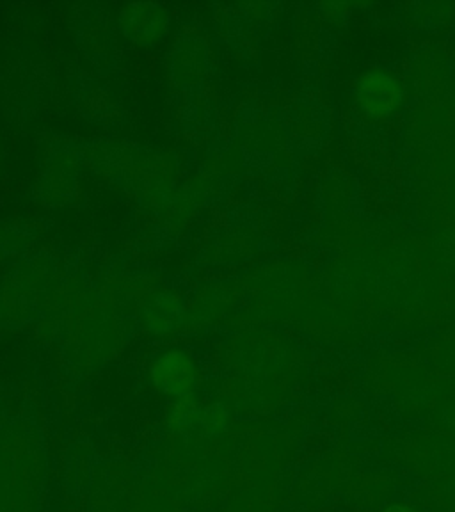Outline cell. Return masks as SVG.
Returning <instances> with one entry per match:
<instances>
[{
	"instance_id": "1",
	"label": "cell",
	"mask_w": 455,
	"mask_h": 512,
	"mask_svg": "<svg viewBox=\"0 0 455 512\" xmlns=\"http://www.w3.org/2000/svg\"><path fill=\"white\" fill-rule=\"evenodd\" d=\"M384 512H415L413 509H409L406 505H393L390 509H386Z\"/></svg>"
}]
</instances>
